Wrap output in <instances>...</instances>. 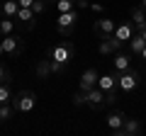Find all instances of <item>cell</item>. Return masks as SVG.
<instances>
[{"label":"cell","mask_w":146,"mask_h":136,"mask_svg":"<svg viewBox=\"0 0 146 136\" xmlns=\"http://www.w3.org/2000/svg\"><path fill=\"white\" fill-rule=\"evenodd\" d=\"M80 20V10L76 7V10L71 12H58V20H56V32L61 34V37H71L73 29H76V22Z\"/></svg>","instance_id":"6da1fadb"},{"label":"cell","mask_w":146,"mask_h":136,"mask_svg":"<svg viewBox=\"0 0 146 136\" xmlns=\"http://www.w3.org/2000/svg\"><path fill=\"white\" fill-rule=\"evenodd\" d=\"M34 105H36V95L32 90H20L17 95H12V107L20 114H29L34 110Z\"/></svg>","instance_id":"7a4b0ae2"},{"label":"cell","mask_w":146,"mask_h":136,"mask_svg":"<svg viewBox=\"0 0 146 136\" xmlns=\"http://www.w3.org/2000/svg\"><path fill=\"white\" fill-rule=\"evenodd\" d=\"M117 78V88L122 90V92H134L136 85H139V71H134V68H129V71H117L115 73Z\"/></svg>","instance_id":"3957f363"},{"label":"cell","mask_w":146,"mask_h":136,"mask_svg":"<svg viewBox=\"0 0 146 136\" xmlns=\"http://www.w3.org/2000/svg\"><path fill=\"white\" fill-rule=\"evenodd\" d=\"M73 56H76V46H73L71 42H58L54 44L51 49H49V58H54V61H61V63H71Z\"/></svg>","instance_id":"277c9868"},{"label":"cell","mask_w":146,"mask_h":136,"mask_svg":"<svg viewBox=\"0 0 146 136\" xmlns=\"http://www.w3.org/2000/svg\"><path fill=\"white\" fill-rule=\"evenodd\" d=\"M0 42H3V51H5L7 56L20 58L22 53H25V39H22L20 34H7V37L0 39Z\"/></svg>","instance_id":"5b68a950"},{"label":"cell","mask_w":146,"mask_h":136,"mask_svg":"<svg viewBox=\"0 0 146 136\" xmlns=\"http://www.w3.org/2000/svg\"><path fill=\"white\" fill-rule=\"evenodd\" d=\"M15 20H17V24L22 27V29H34V22H36V15H34V10L32 7H20L17 10V15H15Z\"/></svg>","instance_id":"8992f818"},{"label":"cell","mask_w":146,"mask_h":136,"mask_svg":"<svg viewBox=\"0 0 146 136\" xmlns=\"http://www.w3.org/2000/svg\"><path fill=\"white\" fill-rule=\"evenodd\" d=\"M122 44H124V42H119V39H117L115 34H110V37H102V42H100L98 51L102 53V56H110V53L122 51Z\"/></svg>","instance_id":"52a82bcc"},{"label":"cell","mask_w":146,"mask_h":136,"mask_svg":"<svg viewBox=\"0 0 146 136\" xmlns=\"http://www.w3.org/2000/svg\"><path fill=\"white\" fill-rule=\"evenodd\" d=\"M88 107H90V110H95V112H100L102 107H107V97H105V92L100 88L88 90Z\"/></svg>","instance_id":"ba28073f"},{"label":"cell","mask_w":146,"mask_h":136,"mask_svg":"<svg viewBox=\"0 0 146 136\" xmlns=\"http://www.w3.org/2000/svg\"><path fill=\"white\" fill-rule=\"evenodd\" d=\"M93 29H95V34H98V37H110V34H115L117 22L110 20V17H102V20H95Z\"/></svg>","instance_id":"9c48e42d"},{"label":"cell","mask_w":146,"mask_h":136,"mask_svg":"<svg viewBox=\"0 0 146 136\" xmlns=\"http://www.w3.org/2000/svg\"><path fill=\"white\" fill-rule=\"evenodd\" d=\"M124 119L127 117L122 114L119 110H115V112H110L107 114V126H110V131L115 136H122V126H124Z\"/></svg>","instance_id":"30bf717a"},{"label":"cell","mask_w":146,"mask_h":136,"mask_svg":"<svg viewBox=\"0 0 146 136\" xmlns=\"http://www.w3.org/2000/svg\"><path fill=\"white\" fill-rule=\"evenodd\" d=\"M98 78H100V73L95 71V68H85L83 71V75H80V90H93V88H98Z\"/></svg>","instance_id":"8fae6325"},{"label":"cell","mask_w":146,"mask_h":136,"mask_svg":"<svg viewBox=\"0 0 146 136\" xmlns=\"http://www.w3.org/2000/svg\"><path fill=\"white\" fill-rule=\"evenodd\" d=\"M141 134V121L134 117H127L124 126H122V136H139Z\"/></svg>","instance_id":"7c38bea8"},{"label":"cell","mask_w":146,"mask_h":136,"mask_svg":"<svg viewBox=\"0 0 146 136\" xmlns=\"http://www.w3.org/2000/svg\"><path fill=\"white\" fill-rule=\"evenodd\" d=\"M115 37L119 39V42H129V39L134 37V22H122V24H117Z\"/></svg>","instance_id":"4fadbf2b"},{"label":"cell","mask_w":146,"mask_h":136,"mask_svg":"<svg viewBox=\"0 0 146 136\" xmlns=\"http://www.w3.org/2000/svg\"><path fill=\"white\" fill-rule=\"evenodd\" d=\"M98 88L102 90V92H115V90H119L117 88V78L115 75H107V73L98 78Z\"/></svg>","instance_id":"5bb4252c"},{"label":"cell","mask_w":146,"mask_h":136,"mask_svg":"<svg viewBox=\"0 0 146 136\" xmlns=\"http://www.w3.org/2000/svg\"><path fill=\"white\" fill-rule=\"evenodd\" d=\"M34 73H36V78H39V80H46L49 75H54V73H51V58H49V56H46V58H42V61L36 63Z\"/></svg>","instance_id":"9a60e30c"},{"label":"cell","mask_w":146,"mask_h":136,"mask_svg":"<svg viewBox=\"0 0 146 136\" xmlns=\"http://www.w3.org/2000/svg\"><path fill=\"white\" fill-rule=\"evenodd\" d=\"M20 10V3L17 0H3L0 3V17H15Z\"/></svg>","instance_id":"2e32d148"},{"label":"cell","mask_w":146,"mask_h":136,"mask_svg":"<svg viewBox=\"0 0 146 136\" xmlns=\"http://www.w3.org/2000/svg\"><path fill=\"white\" fill-rule=\"evenodd\" d=\"M131 22H134V27H136L139 32H141V29L146 27V10H144L141 5L131 7Z\"/></svg>","instance_id":"e0dca14e"},{"label":"cell","mask_w":146,"mask_h":136,"mask_svg":"<svg viewBox=\"0 0 146 136\" xmlns=\"http://www.w3.org/2000/svg\"><path fill=\"white\" fill-rule=\"evenodd\" d=\"M115 71H129L131 68V56L129 53H122V51H117L115 53Z\"/></svg>","instance_id":"ac0fdd59"},{"label":"cell","mask_w":146,"mask_h":136,"mask_svg":"<svg viewBox=\"0 0 146 136\" xmlns=\"http://www.w3.org/2000/svg\"><path fill=\"white\" fill-rule=\"evenodd\" d=\"M144 46H146V39L141 37V32H139V34H134V37L129 39V49H131V53H134V56H141Z\"/></svg>","instance_id":"d6986e66"},{"label":"cell","mask_w":146,"mask_h":136,"mask_svg":"<svg viewBox=\"0 0 146 136\" xmlns=\"http://www.w3.org/2000/svg\"><path fill=\"white\" fill-rule=\"evenodd\" d=\"M15 29H17V20L15 17H3V20H0V32H3V37L15 34Z\"/></svg>","instance_id":"ffe728a7"},{"label":"cell","mask_w":146,"mask_h":136,"mask_svg":"<svg viewBox=\"0 0 146 136\" xmlns=\"http://www.w3.org/2000/svg\"><path fill=\"white\" fill-rule=\"evenodd\" d=\"M12 114H15V107H12V102H5V105H0V124L10 121V119H12Z\"/></svg>","instance_id":"44dd1931"},{"label":"cell","mask_w":146,"mask_h":136,"mask_svg":"<svg viewBox=\"0 0 146 136\" xmlns=\"http://www.w3.org/2000/svg\"><path fill=\"white\" fill-rule=\"evenodd\" d=\"M76 3H78V0H56V10L58 12H71V10H76Z\"/></svg>","instance_id":"7402d4cb"},{"label":"cell","mask_w":146,"mask_h":136,"mask_svg":"<svg viewBox=\"0 0 146 136\" xmlns=\"http://www.w3.org/2000/svg\"><path fill=\"white\" fill-rule=\"evenodd\" d=\"M12 102V92H10V83H0V105Z\"/></svg>","instance_id":"603a6c76"},{"label":"cell","mask_w":146,"mask_h":136,"mask_svg":"<svg viewBox=\"0 0 146 136\" xmlns=\"http://www.w3.org/2000/svg\"><path fill=\"white\" fill-rule=\"evenodd\" d=\"M73 105H76V107L88 105V92H85V90H78V92L73 95Z\"/></svg>","instance_id":"cb8c5ba5"},{"label":"cell","mask_w":146,"mask_h":136,"mask_svg":"<svg viewBox=\"0 0 146 136\" xmlns=\"http://www.w3.org/2000/svg\"><path fill=\"white\" fill-rule=\"evenodd\" d=\"M32 10H34V15L39 17L44 10H46V0H34V5H32Z\"/></svg>","instance_id":"d4e9b609"},{"label":"cell","mask_w":146,"mask_h":136,"mask_svg":"<svg viewBox=\"0 0 146 136\" xmlns=\"http://www.w3.org/2000/svg\"><path fill=\"white\" fill-rule=\"evenodd\" d=\"M63 68H66V63H61V61H54V58H51V73H54V75L63 73Z\"/></svg>","instance_id":"484cf974"},{"label":"cell","mask_w":146,"mask_h":136,"mask_svg":"<svg viewBox=\"0 0 146 136\" xmlns=\"http://www.w3.org/2000/svg\"><path fill=\"white\" fill-rule=\"evenodd\" d=\"M10 78H12V75H10V71H7V68L3 66V63H0V83H10Z\"/></svg>","instance_id":"4316f807"},{"label":"cell","mask_w":146,"mask_h":136,"mask_svg":"<svg viewBox=\"0 0 146 136\" xmlns=\"http://www.w3.org/2000/svg\"><path fill=\"white\" fill-rule=\"evenodd\" d=\"M17 3H20V7H32L34 5V0H17Z\"/></svg>","instance_id":"83f0119b"},{"label":"cell","mask_w":146,"mask_h":136,"mask_svg":"<svg viewBox=\"0 0 146 136\" xmlns=\"http://www.w3.org/2000/svg\"><path fill=\"white\" fill-rule=\"evenodd\" d=\"M76 5H78V10H85V7H90L88 3H85V0H78V3H76Z\"/></svg>","instance_id":"f1b7e54d"},{"label":"cell","mask_w":146,"mask_h":136,"mask_svg":"<svg viewBox=\"0 0 146 136\" xmlns=\"http://www.w3.org/2000/svg\"><path fill=\"white\" fill-rule=\"evenodd\" d=\"M90 10H95V12H102V5H100V3H93V5H90Z\"/></svg>","instance_id":"f546056e"},{"label":"cell","mask_w":146,"mask_h":136,"mask_svg":"<svg viewBox=\"0 0 146 136\" xmlns=\"http://www.w3.org/2000/svg\"><path fill=\"white\" fill-rule=\"evenodd\" d=\"M3 56H5V51H3V42H0V58H3Z\"/></svg>","instance_id":"4dcf8cb0"},{"label":"cell","mask_w":146,"mask_h":136,"mask_svg":"<svg viewBox=\"0 0 146 136\" xmlns=\"http://www.w3.org/2000/svg\"><path fill=\"white\" fill-rule=\"evenodd\" d=\"M141 58H144V61H146V46H144V51H141Z\"/></svg>","instance_id":"1f68e13d"},{"label":"cell","mask_w":146,"mask_h":136,"mask_svg":"<svg viewBox=\"0 0 146 136\" xmlns=\"http://www.w3.org/2000/svg\"><path fill=\"white\" fill-rule=\"evenodd\" d=\"M141 37H144V39H146V27H144V29H141Z\"/></svg>","instance_id":"d6a6232c"},{"label":"cell","mask_w":146,"mask_h":136,"mask_svg":"<svg viewBox=\"0 0 146 136\" xmlns=\"http://www.w3.org/2000/svg\"><path fill=\"white\" fill-rule=\"evenodd\" d=\"M141 7H144V10H146V0H141Z\"/></svg>","instance_id":"836d02e7"},{"label":"cell","mask_w":146,"mask_h":136,"mask_svg":"<svg viewBox=\"0 0 146 136\" xmlns=\"http://www.w3.org/2000/svg\"><path fill=\"white\" fill-rule=\"evenodd\" d=\"M46 3H51V0H46Z\"/></svg>","instance_id":"e575fe53"},{"label":"cell","mask_w":146,"mask_h":136,"mask_svg":"<svg viewBox=\"0 0 146 136\" xmlns=\"http://www.w3.org/2000/svg\"><path fill=\"white\" fill-rule=\"evenodd\" d=\"M0 3H3V0H0Z\"/></svg>","instance_id":"d590c367"},{"label":"cell","mask_w":146,"mask_h":136,"mask_svg":"<svg viewBox=\"0 0 146 136\" xmlns=\"http://www.w3.org/2000/svg\"><path fill=\"white\" fill-rule=\"evenodd\" d=\"M0 34H3V32H0Z\"/></svg>","instance_id":"8d00e7d4"}]
</instances>
